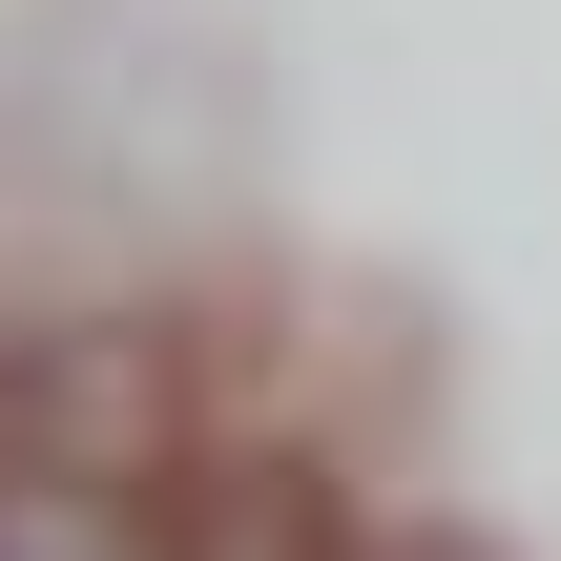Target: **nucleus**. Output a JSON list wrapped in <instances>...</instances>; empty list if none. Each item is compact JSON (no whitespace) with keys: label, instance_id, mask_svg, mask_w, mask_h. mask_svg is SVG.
Masks as SVG:
<instances>
[{"label":"nucleus","instance_id":"1","mask_svg":"<svg viewBox=\"0 0 561 561\" xmlns=\"http://www.w3.org/2000/svg\"><path fill=\"white\" fill-rule=\"evenodd\" d=\"M0 458H42V479H167V458H187V354H167V312L104 291V312L0 333Z\"/></svg>","mask_w":561,"mask_h":561},{"label":"nucleus","instance_id":"2","mask_svg":"<svg viewBox=\"0 0 561 561\" xmlns=\"http://www.w3.org/2000/svg\"><path fill=\"white\" fill-rule=\"evenodd\" d=\"M146 520H167V561H354V541H375V520L333 500L312 437H208V458L146 479Z\"/></svg>","mask_w":561,"mask_h":561},{"label":"nucleus","instance_id":"3","mask_svg":"<svg viewBox=\"0 0 561 561\" xmlns=\"http://www.w3.org/2000/svg\"><path fill=\"white\" fill-rule=\"evenodd\" d=\"M0 561H167V520H146V479H42V458H0Z\"/></svg>","mask_w":561,"mask_h":561},{"label":"nucleus","instance_id":"4","mask_svg":"<svg viewBox=\"0 0 561 561\" xmlns=\"http://www.w3.org/2000/svg\"><path fill=\"white\" fill-rule=\"evenodd\" d=\"M354 561H520V541H479V520H396V541H354Z\"/></svg>","mask_w":561,"mask_h":561}]
</instances>
